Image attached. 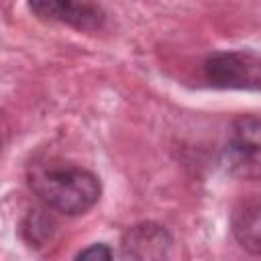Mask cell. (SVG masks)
<instances>
[{
	"instance_id": "cell-1",
	"label": "cell",
	"mask_w": 261,
	"mask_h": 261,
	"mask_svg": "<svg viewBox=\"0 0 261 261\" xmlns=\"http://www.w3.org/2000/svg\"><path fill=\"white\" fill-rule=\"evenodd\" d=\"M29 188L47 210L67 216L88 212L102 192L96 173L61 159L35 163L29 169Z\"/></svg>"
},
{
	"instance_id": "cell-2",
	"label": "cell",
	"mask_w": 261,
	"mask_h": 261,
	"mask_svg": "<svg viewBox=\"0 0 261 261\" xmlns=\"http://www.w3.org/2000/svg\"><path fill=\"white\" fill-rule=\"evenodd\" d=\"M202 75L210 88L261 92V53L253 49L216 51L204 59Z\"/></svg>"
},
{
	"instance_id": "cell-3",
	"label": "cell",
	"mask_w": 261,
	"mask_h": 261,
	"mask_svg": "<svg viewBox=\"0 0 261 261\" xmlns=\"http://www.w3.org/2000/svg\"><path fill=\"white\" fill-rule=\"evenodd\" d=\"M222 161L239 179H261V116L243 114L232 120Z\"/></svg>"
},
{
	"instance_id": "cell-4",
	"label": "cell",
	"mask_w": 261,
	"mask_h": 261,
	"mask_svg": "<svg viewBox=\"0 0 261 261\" xmlns=\"http://www.w3.org/2000/svg\"><path fill=\"white\" fill-rule=\"evenodd\" d=\"M173 249L171 232L153 220L126 228L120 239V261H169Z\"/></svg>"
},
{
	"instance_id": "cell-5",
	"label": "cell",
	"mask_w": 261,
	"mask_h": 261,
	"mask_svg": "<svg viewBox=\"0 0 261 261\" xmlns=\"http://www.w3.org/2000/svg\"><path fill=\"white\" fill-rule=\"evenodd\" d=\"M31 12L43 20L61 22L77 31H96L104 24L106 12L102 6L92 2H71V0H37L29 4Z\"/></svg>"
},
{
	"instance_id": "cell-6",
	"label": "cell",
	"mask_w": 261,
	"mask_h": 261,
	"mask_svg": "<svg viewBox=\"0 0 261 261\" xmlns=\"http://www.w3.org/2000/svg\"><path fill=\"white\" fill-rule=\"evenodd\" d=\"M232 234L245 251L261 255V202H249L234 210Z\"/></svg>"
},
{
	"instance_id": "cell-7",
	"label": "cell",
	"mask_w": 261,
	"mask_h": 261,
	"mask_svg": "<svg viewBox=\"0 0 261 261\" xmlns=\"http://www.w3.org/2000/svg\"><path fill=\"white\" fill-rule=\"evenodd\" d=\"M49 210H31L22 220V237L31 247H43L47 241H51L55 232V220Z\"/></svg>"
},
{
	"instance_id": "cell-8",
	"label": "cell",
	"mask_w": 261,
	"mask_h": 261,
	"mask_svg": "<svg viewBox=\"0 0 261 261\" xmlns=\"http://www.w3.org/2000/svg\"><path fill=\"white\" fill-rule=\"evenodd\" d=\"M112 249L106 243H94L86 249H82L73 261H112Z\"/></svg>"
}]
</instances>
